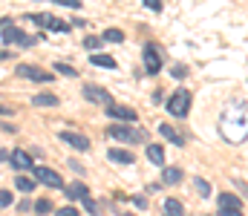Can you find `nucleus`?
<instances>
[{"label":"nucleus","instance_id":"obj_1","mask_svg":"<svg viewBox=\"0 0 248 216\" xmlns=\"http://www.w3.org/2000/svg\"><path fill=\"white\" fill-rule=\"evenodd\" d=\"M219 133L228 142H246L248 139V107H231L219 118Z\"/></svg>","mask_w":248,"mask_h":216},{"label":"nucleus","instance_id":"obj_2","mask_svg":"<svg viewBox=\"0 0 248 216\" xmlns=\"http://www.w3.org/2000/svg\"><path fill=\"white\" fill-rule=\"evenodd\" d=\"M190 92L187 89H176L170 98H168V113L170 115H176V118H185L187 115V110H190Z\"/></svg>","mask_w":248,"mask_h":216},{"label":"nucleus","instance_id":"obj_3","mask_svg":"<svg viewBox=\"0 0 248 216\" xmlns=\"http://www.w3.org/2000/svg\"><path fill=\"white\" fill-rule=\"evenodd\" d=\"M107 136L116 139V142H124V144H136V142L144 139V133H139V130H133V127H127V124H113V127H107Z\"/></svg>","mask_w":248,"mask_h":216},{"label":"nucleus","instance_id":"obj_4","mask_svg":"<svg viewBox=\"0 0 248 216\" xmlns=\"http://www.w3.org/2000/svg\"><path fill=\"white\" fill-rule=\"evenodd\" d=\"M29 20L32 23H38V26H44V29H52V32H69L72 26L69 23H63V20H58V17H52V14H29Z\"/></svg>","mask_w":248,"mask_h":216},{"label":"nucleus","instance_id":"obj_5","mask_svg":"<svg viewBox=\"0 0 248 216\" xmlns=\"http://www.w3.org/2000/svg\"><path fill=\"white\" fill-rule=\"evenodd\" d=\"M17 75H20V78H29V81H38V84H49V81L55 78L52 72L38 70V67H32V64H20V67H17Z\"/></svg>","mask_w":248,"mask_h":216},{"label":"nucleus","instance_id":"obj_6","mask_svg":"<svg viewBox=\"0 0 248 216\" xmlns=\"http://www.w3.org/2000/svg\"><path fill=\"white\" fill-rule=\"evenodd\" d=\"M32 179L41 182V185H49V187H63V179L55 170H49V167H35L32 170Z\"/></svg>","mask_w":248,"mask_h":216},{"label":"nucleus","instance_id":"obj_7","mask_svg":"<svg viewBox=\"0 0 248 216\" xmlns=\"http://www.w3.org/2000/svg\"><path fill=\"white\" fill-rule=\"evenodd\" d=\"M84 95H87V101H93V104H113V98H110V92L107 89H101V86H95V84H87L84 86Z\"/></svg>","mask_w":248,"mask_h":216},{"label":"nucleus","instance_id":"obj_8","mask_svg":"<svg viewBox=\"0 0 248 216\" xmlns=\"http://www.w3.org/2000/svg\"><path fill=\"white\" fill-rule=\"evenodd\" d=\"M144 67H147L150 75H156V72L162 70V55H159V49H156L153 43L144 46Z\"/></svg>","mask_w":248,"mask_h":216},{"label":"nucleus","instance_id":"obj_9","mask_svg":"<svg viewBox=\"0 0 248 216\" xmlns=\"http://www.w3.org/2000/svg\"><path fill=\"white\" fill-rule=\"evenodd\" d=\"M107 115L116 118V121H124V124L136 121V113H133L130 107H119V104H107Z\"/></svg>","mask_w":248,"mask_h":216},{"label":"nucleus","instance_id":"obj_10","mask_svg":"<svg viewBox=\"0 0 248 216\" xmlns=\"http://www.w3.org/2000/svg\"><path fill=\"white\" fill-rule=\"evenodd\" d=\"M0 38H3V43H6V46H12V43H20V41H23V32H20L17 26L6 23V26L0 29Z\"/></svg>","mask_w":248,"mask_h":216},{"label":"nucleus","instance_id":"obj_11","mask_svg":"<svg viewBox=\"0 0 248 216\" xmlns=\"http://www.w3.org/2000/svg\"><path fill=\"white\" fill-rule=\"evenodd\" d=\"M61 139L69 144V147H78V150H90V139H87V136H81V133H69V130H63Z\"/></svg>","mask_w":248,"mask_h":216},{"label":"nucleus","instance_id":"obj_12","mask_svg":"<svg viewBox=\"0 0 248 216\" xmlns=\"http://www.w3.org/2000/svg\"><path fill=\"white\" fill-rule=\"evenodd\" d=\"M12 164H15L17 170H29V167H32V156H29L26 150H15V153H12Z\"/></svg>","mask_w":248,"mask_h":216},{"label":"nucleus","instance_id":"obj_13","mask_svg":"<svg viewBox=\"0 0 248 216\" xmlns=\"http://www.w3.org/2000/svg\"><path fill=\"white\" fill-rule=\"evenodd\" d=\"M63 193H66L69 199H84V196H90V190H87V185H81V182H72V185H63Z\"/></svg>","mask_w":248,"mask_h":216},{"label":"nucleus","instance_id":"obj_14","mask_svg":"<svg viewBox=\"0 0 248 216\" xmlns=\"http://www.w3.org/2000/svg\"><path fill=\"white\" fill-rule=\"evenodd\" d=\"M182 182V170L179 167H165L162 170V185H179Z\"/></svg>","mask_w":248,"mask_h":216},{"label":"nucleus","instance_id":"obj_15","mask_svg":"<svg viewBox=\"0 0 248 216\" xmlns=\"http://www.w3.org/2000/svg\"><path fill=\"white\" fill-rule=\"evenodd\" d=\"M32 104H35V107H55L58 98H55V92H38V95L32 98Z\"/></svg>","mask_w":248,"mask_h":216},{"label":"nucleus","instance_id":"obj_16","mask_svg":"<svg viewBox=\"0 0 248 216\" xmlns=\"http://www.w3.org/2000/svg\"><path fill=\"white\" fill-rule=\"evenodd\" d=\"M147 158H150L156 167H162V164H165V150H162L159 144H147Z\"/></svg>","mask_w":248,"mask_h":216},{"label":"nucleus","instance_id":"obj_17","mask_svg":"<svg viewBox=\"0 0 248 216\" xmlns=\"http://www.w3.org/2000/svg\"><path fill=\"white\" fill-rule=\"evenodd\" d=\"M217 202H219V208H234V211H240L243 205H240V199L234 196V193H219L217 196Z\"/></svg>","mask_w":248,"mask_h":216},{"label":"nucleus","instance_id":"obj_18","mask_svg":"<svg viewBox=\"0 0 248 216\" xmlns=\"http://www.w3.org/2000/svg\"><path fill=\"white\" fill-rule=\"evenodd\" d=\"M107 156H110V161H116V164H133V156H130L127 150H110Z\"/></svg>","mask_w":248,"mask_h":216},{"label":"nucleus","instance_id":"obj_19","mask_svg":"<svg viewBox=\"0 0 248 216\" xmlns=\"http://www.w3.org/2000/svg\"><path fill=\"white\" fill-rule=\"evenodd\" d=\"M15 185H17V190H20V193H32V187H35L38 182H35V179H29V176H17V179H15Z\"/></svg>","mask_w":248,"mask_h":216},{"label":"nucleus","instance_id":"obj_20","mask_svg":"<svg viewBox=\"0 0 248 216\" xmlns=\"http://www.w3.org/2000/svg\"><path fill=\"white\" fill-rule=\"evenodd\" d=\"M165 214L168 216H185V208H182V202L168 199V202H165Z\"/></svg>","mask_w":248,"mask_h":216},{"label":"nucleus","instance_id":"obj_21","mask_svg":"<svg viewBox=\"0 0 248 216\" xmlns=\"http://www.w3.org/2000/svg\"><path fill=\"white\" fill-rule=\"evenodd\" d=\"M93 64L104 67V70H116V58H110V55H93Z\"/></svg>","mask_w":248,"mask_h":216},{"label":"nucleus","instance_id":"obj_22","mask_svg":"<svg viewBox=\"0 0 248 216\" xmlns=\"http://www.w3.org/2000/svg\"><path fill=\"white\" fill-rule=\"evenodd\" d=\"M159 133H162V136H165V139H170V142L173 144H179V147H182V139H179V133H176V130H170V124H162V127H159Z\"/></svg>","mask_w":248,"mask_h":216},{"label":"nucleus","instance_id":"obj_23","mask_svg":"<svg viewBox=\"0 0 248 216\" xmlns=\"http://www.w3.org/2000/svg\"><path fill=\"white\" fill-rule=\"evenodd\" d=\"M193 185H196V193H199V196H211V185H208L205 179H199V176H196V179H193Z\"/></svg>","mask_w":248,"mask_h":216},{"label":"nucleus","instance_id":"obj_24","mask_svg":"<svg viewBox=\"0 0 248 216\" xmlns=\"http://www.w3.org/2000/svg\"><path fill=\"white\" fill-rule=\"evenodd\" d=\"M49 211H52V202H49V199H38V202H35V214L46 216Z\"/></svg>","mask_w":248,"mask_h":216},{"label":"nucleus","instance_id":"obj_25","mask_svg":"<svg viewBox=\"0 0 248 216\" xmlns=\"http://www.w3.org/2000/svg\"><path fill=\"white\" fill-rule=\"evenodd\" d=\"M104 41H110V43H122L124 32H119V29H107V32H104Z\"/></svg>","mask_w":248,"mask_h":216},{"label":"nucleus","instance_id":"obj_26","mask_svg":"<svg viewBox=\"0 0 248 216\" xmlns=\"http://www.w3.org/2000/svg\"><path fill=\"white\" fill-rule=\"evenodd\" d=\"M55 72H61L66 78H75V75H78V70H72L69 64H55Z\"/></svg>","mask_w":248,"mask_h":216},{"label":"nucleus","instance_id":"obj_27","mask_svg":"<svg viewBox=\"0 0 248 216\" xmlns=\"http://www.w3.org/2000/svg\"><path fill=\"white\" fill-rule=\"evenodd\" d=\"M84 46H87V49H93V52H95V49H98V46H101V38H95V35H90V38H87V41H84Z\"/></svg>","mask_w":248,"mask_h":216},{"label":"nucleus","instance_id":"obj_28","mask_svg":"<svg viewBox=\"0 0 248 216\" xmlns=\"http://www.w3.org/2000/svg\"><path fill=\"white\" fill-rule=\"evenodd\" d=\"M81 202H84V208H87V211H90V214H93V216H95V214H98V211H101V208H98V205H95V202H93L90 196H84Z\"/></svg>","mask_w":248,"mask_h":216},{"label":"nucleus","instance_id":"obj_29","mask_svg":"<svg viewBox=\"0 0 248 216\" xmlns=\"http://www.w3.org/2000/svg\"><path fill=\"white\" fill-rule=\"evenodd\" d=\"M12 202H15V199H12V193H9V190H0V208H9Z\"/></svg>","mask_w":248,"mask_h":216},{"label":"nucleus","instance_id":"obj_30","mask_svg":"<svg viewBox=\"0 0 248 216\" xmlns=\"http://www.w3.org/2000/svg\"><path fill=\"white\" fill-rule=\"evenodd\" d=\"M58 6H69V9H81V0H55Z\"/></svg>","mask_w":248,"mask_h":216},{"label":"nucleus","instance_id":"obj_31","mask_svg":"<svg viewBox=\"0 0 248 216\" xmlns=\"http://www.w3.org/2000/svg\"><path fill=\"white\" fill-rule=\"evenodd\" d=\"M133 205L141 208V211H147V199H144V196H133Z\"/></svg>","mask_w":248,"mask_h":216},{"label":"nucleus","instance_id":"obj_32","mask_svg":"<svg viewBox=\"0 0 248 216\" xmlns=\"http://www.w3.org/2000/svg\"><path fill=\"white\" fill-rule=\"evenodd\" d=\"M219 216H243V211H234V208H219Z\"/></svg>","mask_w":248,"mask_h":216},{"label":"nucleus","instance_id":"obj_33","mask_svg":"<svg viewBox=\"0 0 248 216\" xmlns=\"http://www.w3.org/2000/svg\"><path fill=\"white\" fill-rule=\"evenodd\" d=\"M55 216H78V208H61Z\"/></svg>","mask_w":248,"mask_h":216},{"label":"nucleus","instance_id":"obj_34","mask_svg":"<svg viewBox=\"0 0 248 216\" xmlns=\"http://www.w3.org/2000/svg\"><path fill=\"white\" fill-rule=\"evenodd\" d=\"M144 6H150L153 12H162V0H144Z\"/></svg>","mask_w":248,"mask_h":216},{"label":"nucleus","instance_id":"obj_35","mask_svg":"<svg viewBox=\"0 0 248 216\" xmlns=\"http://www.w3.org/2000/svg\"><path fill=\"white\" fill-rule=\"evenodd\" d=\"M17 211H20V214H26V211H32V202H29V199H26V202H20V205H17Z\"/></svg>","mask_w":248,"mask_h":216},{"label":"nucleus","instance_id":"obj_36","mask_svg":"<svg viewBox=\"0 0 248 216\" xmlns=\"http://www.w3.org/2000/svg\"><path fill=\"white\" fill-rule=\"evenodd\" d=\"M0 115H12V110L9 107H0Z\"/></svg>","mask_w":248,"mask_h":216},{"label":"nucleus","instance_id":"obj_37","mask_svg":"<svg viewBox=\"0 0 248 216\" xmlns=\"http://www.w3.org/2000/svg\"><path fill=\"white\" fill-rule=\"evenodd\" d=\"M116 216H136V214H124V211H116Z\"/></svg>","mask_w":248,"mask_h":216}]
</instances>
